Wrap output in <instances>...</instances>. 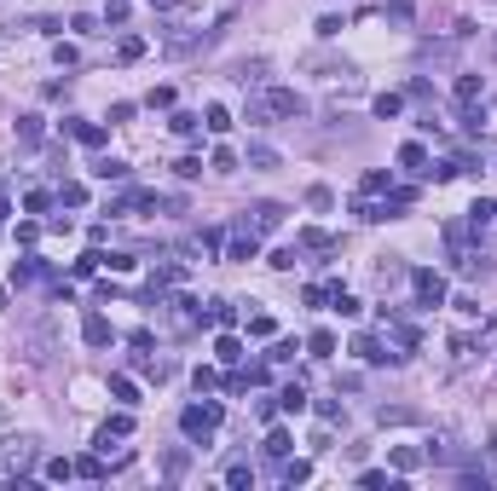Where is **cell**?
<instances>
[{
	"label": "cell",
	"mask_w": 497,
	"mask_h": 491,
	"mask_svg": "<svg viewBox=\"0 0 497 491\" xmlns=\"http://www.w3.org/2000/svg\"><path fill=\"white\" fill-rule=\"evenodd\" d=\"M35 463V439L18 433V439H0V480H23Z\"/></svg>",
	"instance_id": "obj_1"
},
{
	"label": "cell",
	"mask_w": 497,
	"mask_h": 491,
	"mask_svg": "<svg viewBox=\"0 0 497 491\" xmlns=\"http://www.w3.org/2000/svg\"><path fill=\"white\" fill-rule=\"evenodd\" d=\"M220 405H214V399H208V405H186V411H179V428H186V439H203L208 445V433L220 428Z\"/></svg>",
	"instance_id": "obj_2"
},
{
	"label": "cell",
	"mask_w": 497,
	"mask_h": 491,
	"mask_svg": "<svg viewBox=\"0 0 497 491\" xmlns=\"http://www.w3.org/2000/svg\"><path fill=\"white\" fill-rule=\"evenodd\" d=\"M411 289H417V306H439L445 301V278L439 272H411Z\"/></svg>",
	"instance_id": "obj_3"
},
{
	"label": "cell",
	"mask_w": 497,
	"mask_h": 491,
	"mask_svg": "<svg viewBox=\"0 0 497 491\" xmlns=\"http://www.w3.org/2000/svg\"><path fill=\"white\" fill-rule=\"evenodd\" d=\"M353 352H358L365 365H399V359H405V352H382V341H376V335H358V341H353Z\"/></svg>",
	"instance_id": "obj_4"
},
{
	"label": "cell",
	"mask_w": 497,
	"mask_h": 491,
	"mask_svg": "<svg viewBox=\"0 0 497 491\" xmlns=\"http://www.w3.org/2000/svg\"><path fill=\"white\" fill-rule=\"evenodd\" d=\"M249 214H255V220H249V232H255V237H260V232H278V226H284V208H278V203H255Z\"/></svg>",
	"instance_id": "obj_5"
},
{
	"label": "cell",
	"mask_w": 497,
	"mask_h": 491,
	"mask_svg": "<svg viewBox=\"0 0 497 491\" xmlns=\"http://www.w3.org/2000/svg\"><path fill=\"white\" fill-rule=\"evenodd\" d=\"M266 110L272 116H301L306 104H301V93H289V87H272V93H266Z\"/></svg>",
	"instance_id": "obj_6"
},
{
	"label": "cell",
	"mask_w": 497,
	"mask_h": 491,
	"mask_svg": "<svg viewBox=\"0 0 497 491\" xmlns=\"http://www.w3.org/2000/svg\"><path fill=\"white\" fill-rule=\"evenodd\" d=\"M81 341H87V347H105V341H110V318H99V312H93V318L81 324Z\"/></svg>",
	"instance_id": "obj_7"
},
{
	"label": "cell",
	"mask_w": 497,
	"mask_h": 491,
	"mask_svg": "<svg viewBox=\"0 0 497 491\" xmlns=\"http://www.w3.org/2000/svg\"><path fill=\"white\" fill-rule=\"evenodd\" d=\"M225 254H232V260H255V254H260V243H255V232L243 226V232L232 237V249H225Z\"/></svg>",
	"instance_id": "obj_8"
},
{
	"label": "cell",
	"mask_w": 497,
	"mask_h": 491,
	"mask_svg": "<svg viewBox=\"0 0 497 491\" xmlns=\"http://www.w3.org/2000/svg\"><path fill=\"white\" fill-rule=\"evenodd\" d=\"M370 110H376L382 122H393V116L405 110V99H399V93H376V99H370Z\"/></svg>",
	"instance_id": "obj_9"
},
{
	"label": "cell",
	"mask_w": 497,
	"mask_h": 491,
	"mask_svg": "<svg viewBox=\"0 0 497 491\" xmlns=\"http://www.w3.org/2000/svg\"><path fill=\"white\" fill-rule=\"evenodd\" d=\"M358 485H370V491H399V480L382 474V468H365V474H358Z\"/></svg>",
	"instance_id": "obj_10"
},
{
	"label": "cell",
	"mask_w": 497,
	"mask_h": 491,
	"mask_svg": "<svg viewBox=\"0 0 497 491\" xmlns=\"http://www.w3.org/2000/svg\"><path fill=\"white\" fill-rule=\"evenodd\" d=\"M70 133H75L81 145H105V127L99 122H70Z\"/></svg>",
	"instance_id": "obj_11"
},
{
	"label": "cell",
	"mask_w": 497,
	"mask_h": 491,
	"mask_svg": "<svg viewBox=\"0 0 497 491\" xmlns=\"http://www.w3.org/2000/svg\"><path fill=\"white\" fill-rule=\"evenodd\" d=\"M306 347H312V359H330V352H336V335H330V330H312Z\"/></svg>",
	"instance_id": "obj_12"
},
{
	"label": "cell",
	"mask_w": 497,
	"mask_h": 491,
	"mask_svg": "<svg viewBox=\"0 0 497 491\" xmlns=\"http://www.w3.org/2000/svg\"><path fill=\"white\" fill-rule=\"evenodd\" d=\"M93 173H99V180H127V162H116V156H105V162H93Z\"/></svg>",
	"instance_id": "obj_13"
},
{
	"label": "cell",
	"mask_w": 497,
	"mask_h": 491,
	"mask_svg": "<svg viewBox=\"0 0 497 491\" xmlns=\"http://www.w3.org/2000/svg\"><path fill=\"white\" fill-rule=\"evenodd\" d=\"M480 87H486L480 75H457V104H474V99H480Z\"/></svg>",
	"instance_id": "obj_14"
},
{
	"label": "cell",
	"mask_w": 497,
	"mask_h": 491,
	"mask_svg": "<svg viewBox=\"0 0 497 491\" xmlns=\"http://www.w3.org/2000/svg\"><path fill=\"white\" fill-rule=\"evenodd\" d=\"M116 58H122V64H133V58H145V41H139V35H122V47H116Z\"/></svg>",
	"instance_id": "obj_15"
},
{
	"label": "cell",
	"mask_w": 497,
	"mask_h": 491,
	"mask_svg": "<svg viewBox=\"0 0 497 491\" xmlns=\"http://www.w3.org/2000/svg\"><path fill=\"white\" fill-rule=\"evenodd\" d=\"M110 393L122 399V405H139V387H133L127 376H110Z\"/></svg>",
	"instance_id": "obj_16"
},
{
	"label": "cell",
	"mask_w": 497,
	"mask_h": 491,
	"mask_svg": "<svg viewBox=\"0 0 497 491\" xmlns=\"http://www.w3.org/2000/svg\"><path fill=\"white\" fill-rule=\"evenodd\" d=\"M278 405H284V411H301V405H306V387H301V382H289V387L278 393Z\"/></svg>",
	"instance_id": "obj_17"
},
{
	"label": "cell",
	"mask_w": 497,
	"mask_h": 491,
	"mask_svg": "<svg viewBox=\"0 0 497 491\" xmlns=\"http://www.w3.org/2000/svg\"><path fill=\"white\" fill-rule=\"evenodd\" d=\"M18 139L23 145H41V116H18Z\"/></svg>",
	"instance_id": "obj_18"
},
{
	"label": "cell",
	"mask_w": 497,
	"mask_h": 491,
	"mask_svg": "<svg viewBox=\"0 0 497 491\" xmlns=\"http://www.w3.org/2000/svg\"><path fill=\"white\" fill-rule=\"evenodd\" d=\"M249 168H278V151L272 145H249Z\"/></svg>",
	"instance_id": "obj_19"
},
{
	"label": "cell",
	"mask_w": 497,
	"mask_h": 491,
	"mask_svg": "<svg viewBox=\"0 0 497 491\" xmlns=\"http://www.w3.org/2000/svg\"><path fill=\"white\" fill-rule=\"evenodd\" d=\"M399 168H417V173H422V168H428V151H422V145H405V151H399Z\"/></svg>",
	"instance_id": "obj_20"
},
{
	"label": "cell",
	"mask_w": 497,
	"mask_h": 491,
	"mask_svg": "<svg viewBox=\"0 0 497 491\" xmlns=\"http://www.w3.org/2000/svg\"><path fill=\"white\" fill-rule=\"evenodd\" d=\"M225 485H237V491H249V485H255V468H249V463H237V468H225Z\"/></svg>",
	"instance_id": "obj_21"
},
{
	"label": "cell",
	"mask_w": 497,
	"mask_h": 491,
	"mask_svg": "<svg viewBox=\"0 0 497 491\" xmlns=\"http://www.w3.org/2000/svg\"><path fill=\"white\" fill-rule=\"evenodd\" d=\"M214 352H220L225 365H237V359H243V347H237V335H220V341H214Z\"/></svg>",
	"instance_id": "obj_22"
},
{
	"label": "cell",
	"mask_w": 497,
	"mask_h": 491,
	"mask_svg": "<svg viewBox=\"0 0 497 491\" xmlns=\"http://www.w3.org/2000/svg\"><path fill=\"white\" fill-rule=\"evenodd\" d=\"M417 463H422V451H411V445H399V451H393V468H399V474H411Z\"/></svg>",
	"instance_id": "obj_23"
},
{
	"label": "cell",
	"mask_w": 497,
	"mask_h": 491,
	"mask_svg": "<svg viewBox=\"0 0 497 491\" xmlns=\"http://www.w3.org/2000/svg\"><path fill=\"white\" fill-rule=\"evenodd\" d=\"M330 306H336V312H341V318H358V301H353V295H347V289H336V295H330Z\"/></svg>",
	"instance_id": "obj_24"
},
{
	"label": "cell",
	"mask_w": 497,
	"mask_h": 491,
	"mask_svg": "<svg viewBox=\"0 0 497 491\" xmlns=\"http://www.w3.org/2000/svg\"><path fill=\"white\" fill-rule=\"evenodd\" d=\"M208 324H220V330H225V324H237V312L225 306V301H214V306H208Z\"/></svg>",
	"instance_id": "obj_25"
},
{
	"label": "cell",
	"mask_w": 497,
	"mask_h": 491,
	"mask_svg": "<svg viewBox=\"0 0 497 491\" xmlns=\"http://www.w3.org/2000/svg\"><path fill=\"white\" fill-rule=\"evenodd\" d=\"M266 451H272V457H289V433L272 428V433H266Z\"/></svg>",
	"instance_id": "obj_26"
},
{
	"label": "cell",
	"mask_w": 497,
	"mask_h": 491,
	"mask_svg": "<svg viewBox=\"0 0 497 491\" xmlns=\"http://www.w3.org/2000/svg\"><path fill=\"white\" fill-rule=\"evenodd\" d=\"M399 278H405V266H393V260H388V266H376V284H382V289H393Z\"/></svg>",
	"instance_id": "obj_27"
},
{
	"label": "cell",
	"mask_w": 497,
	"mask_h": 491,
	"mask_svg": "<svg viewBox=\"0 0 497 491\" xmlns=\"http://www.w3.org/2000/svg\"><path fill=\"white\" fill-rule=\"evenodd\" d=\"M75 474H81V480H105V463H99V457H81Z\"/></svg>",
	"instance_id": "obj_28"
},
{
	"label": "cell",
	"mask_w": 497,
	"mask_h": 491,
	"mask_svg": "<svg viewBox=\"0 0 497 491\" xmlns=\"http://www.w3.org/2000/svg\"><path fill=\"white\" fill-rule=\"evenodd\" d=\"M319 416H324V428H336V422H347V411L336 405V399H324V405H319Z\"/></svg>",
	"instance_id": "obj_29"
},
{
	"label": "cell",
	"mask_w": 497,
	"mask_h": 491,
	"mask_svg": "<svg viewBox=\"0 0 497 491\" xmlns=\"http://www.w3.org/2000/svg\"><path fill=\"white\" fill-rule=\"evenodd\" d=\"M58 197H64V208H81V203H87V185H75V180H70Z\"/></svg>",
	"instance_id": "obj_30"
},
{
	"label": "cell",
	"mask_w": 497,
	"mask_h": 491,
	"mask_svg": "<svg viewBox=\"0 0 497 491\" xmlns=\"http://www.w3.org/2000/svg\"><path fill=\"white\" fill-rule=\"evenodd\" d=\"M70 29H75V35H99V18H87V12H75V18H70Z\"/></svg>",
	"instance_id": "obj_31"
},
{
	"label": "cell",
	"mask_w": 497,
	"mask_h": 491,
	"mask_svg": "<svg viewBox=\"0 0 497 491\" xmlns=\"http://www.w3.org/2000/svg\"><path fill=\"white\" fill-rule=\"evenodd\" d=\"M491 214H497V208H491V203H486V197H480V203H474V208H469V226H486V220H491Z\"/></svg>",
	"instance_id": "obj_32"
},
{
	"label": "cell",
	"mask_w": 497,
	"mask_h": 491,
	"mask_svg": "<svg viewBox=\"0 0 497 491\" xmlns=\"http://www.w3.org/2000/svg\"><path fill=\"white\" fill-rule=\"evenodd\" d=\"M208 127H214V133H225V127H232V116H225V104H208Z\"/></svg>",
	"instance_id": "obj_33"
},
{
	"label": "cell",
	"mask_w": 497,
	"mask_h": 491,
	"mask_svg": "<svg viewBox=\"0 0 497 491\" xmlns=\"http://www.w3.org/2000/svg\"><path fill=\"white\" fill-rule=\"evenodd\" d=\"M260 75H266V64H237V81H243V87H255Z\"/></svg>",
	"instance_id": "obj_34"
},
{
	"label": "cell",
	"mask_w": 497,
	"mask_h": 491,
	"mask_svg": "<svg viewBox=\"0 0 497 491\" xmlns=\"http://www.w3.org/2000/svg\"><path fill=\"white\" fill-rule=\"evenodd\" d=\"M105 428H110V433H116V439H127V433H133V416H127V411H122V416H110V422H105Z\"/></svg>",
	"instance_id": "obj_35"
},
{
	"label": "cell",
	"mask_w": 497,
	"mask_h": 491,
	"mask_svg": "<svg viewBox=\"0 0 497 491\" xmlns=\"http://www.w3.org/2000/svg\"><path fill=\"white\" fill-rule=\"evenodd\" d=\"M272 365H284V359H295V341H272V352H266Z\"/></svg>",
	"instance_id": "obj_36"
},
{
	"label": "cell",
	"mask_w": 497,
	"mask_h": 491,
	"mask_svg": "<svg viewBox=\"0 0 497 491\" xmlns=\"http://www.w3.org/2000/svg\"><path fill=\"white\" fill-rule=\"evenodd\" d=\"M23 208H29V214H47V208H53V197H47V191H29V203H23Z\"/></svg>",
	"instance_id": "obj_37"
},
{
	"label": "cell",
	"mask_w": 497,
	"mask_h": 491,
	"mask_svg": "<svg viewBox=\"0 0 497 491\" xmlns=\"http://www.w3.org/2000/svg\"><path fill=\"white\" fill-rule=\"evenodd\" d=\"M12 278H18V284H35V278H41V260H23V266H18Z\"/></svg>",
	"instance_id": "obj_38"
},
{
	"label": "cell",
	"mask_w": 497,
	"mask_h": 491,
	"mask_svg": "<svg viewBox=\"0 0 497 491\" xmlns=\"http://www.w3.org/2000/svg\"><path fill=\"white\" fill-rule=\"evenodd\" d=\"M70 474H75V463H64V457H58V463H47V480H70Z\"/></svg>",
	"instance_id": "obj_39"
},
{
	"label": "cell",
	"mask_w": 497,
	"mask_h": 491,
	"mask_svg": "<svg viewBox=\"0 0 497 491\" xmlns=\"http://www.w3.org/2000/svg\"><path fill=\"white\" fill-rule=\"evenodd\" d=\"M306 474H312V468H306V463H289V468H284V485H301V480H306Z\"/></svg>",
	"instance_id": "obj_40"
},
{
	"label": "cell",
	"mask_w": 497,
	"mask_h": 491,
	"mask_svg": "<svg viewBox=\"0 0 497 491\" xmlns=\"http://www.w3.org/2000/svg\"><path fill=\"white\" fill-rule=\"evenodd\" d=\"M151 6H179V0H151Z\"/></svg>",
	"instance_id": "obj_41"
},
{
	"label": "cell",
	"mask_w": 497,
	"mask_h": 491,
	"mask_svg": "<svg viewBox=\"0 0 497 491\" xmlns=\"http://www.w3.org/2000/svg\"><path fill=\"white\" fill-rule=\"evenodd\" d=\"M0 428H6V411H0Z\"/></svg>",
	"instance_id": "obj_42"
},
{
	"label": "cell",
	"mask_w": 497,
	"mask_h": 491,
	"mask_svg": "<svg viewBox=\"0 0 497 491\" xmlns=\"http://www.w3.org/2000/svg\"><path fill=\"white\" fill-rule=\"evenodd\" d=\"M110 6H122V0H110Z\"/></svg>",
	"instance_id": "obj_43"
}]
</instances>
